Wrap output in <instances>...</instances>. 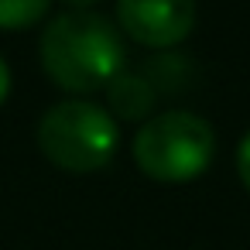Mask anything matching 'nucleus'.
I'll return each instance as SVG.
<instances>
[{"mask_svg":"<svg viewBox=\"0 0 250 250\" xmlns=\"http://www.w3.org/2000/svg\"><path fill=\"white\" fill-rule=\"evenodd\" d=\"M42 69L65 93H96L124 72L120 28L96 11H65L42 31Z\"/></svg>","mask_w":250,"mask_h":250,"instance_id":"1","label":"nucleus"},{"mask_svg":"<svg viewBox=\"0 0 250 250\" xmlns=\"http://www.w3.org/2000/svg\"><path fill=\"white\" fill-rule=\"evenodd\" d=\"M212 154L216 130L206 117L192 110H165L144 120L134 134V161L154 182H192L212 165Z\"/></svg>","mask_w":250,"mask_h":250,"instance_id":"2","label":"nucleus"},{"mask_svg":"<svg viewBox=\"0 0 250 250\" xmlns=\"http://www.w3.org/2000/svg\"><path fill=\"white\" fill-rule=\"evenodd\" d=\"M120 144L117 120L106 106L89 100H65L38 120V147L62 171H100L113 161Z\"/></svg>","mask_w":250,"mask_h":250,"instance_id":"3","label":"nucleus"},{"mask_svg":"<svg viewBox=\"0 0 250 250\" xmlns=\"http://www.w3.org/2000/svg\"><path fill=\"white\" fill-rule=\"evenodd\" d=\"M117 28L144 48L168 52L195 28V0H117Z\"/></svg>","mask_w":250,"mask_h":250,"instance_id":"4","label":"nucleus"},{"mask_svg":"<svg viewBox=\"0 0 250 250\" xmlns=\"http://www.w3.org/2000/svg\"><path fill=\"white\" fill-rule=\"evenodd\" d=\"M158 103V89L141 72H117L106 86V106L113 120H151V110Z\"/></svg>","mask_w":250,"mask_h":250,"instance_id":"5","label":"nucleus"},{"mask_svg":"<svg viewBox=\"0 0 250 250\" xmlns=\"http://www.w3.org/2000/svg\"><path fill=\"white\" fill-rule=\"evenodd\" d=\"M52 0H0V31H24L45 21Z\"/></svg>","mask_w":250,"mask_h":250,"instance_id":"6","label":"nucleus"},{"mask_svg":"<svg viewBox=\"0 0 250 250\" xmlns=\"http://www.w3.org/2000/svg\"><path fill=\"white\" fill-rule=\"evenodd\" d=\"M236 175H240V182L247 185V192H250V130L240 137V144H236Z\"/></svg>","mask_w":250,"mask_h":250,"instance_id":"7","label":"nucleus"},{"mask_svg":"<svg viewBox=\"0 0 250 250\" xmlns=\"http://www.w3.org/2000/svg\"><path fill=\"white\" fill-rule=\"evenodd\" d=\"M7 93H11V69H7L4 59H0V103L7 100Z\"/></svg>","mask_w":250,"mask_h":250,"instance_id":"8","label":"nucleus"},{"mask_svg":"<svg viewBox=\"0 0 250 250\" xmlns=\"http://www.w3.org/2000/svg\"><path fill=\"white\" fill-rule=\"evenodd\" d=\"M59 4H65L69 11H89L93 4H100V0H59Z\"/></svg>","mask_w":250,"mask_h":250,"instance_id":"9","label":"nucleus"}]
</instances>
